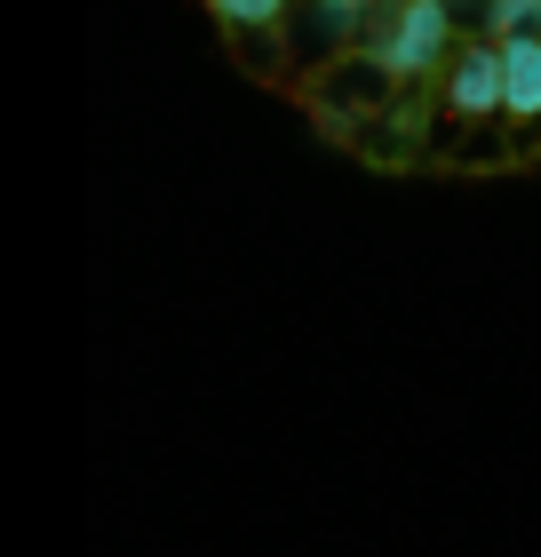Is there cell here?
Here are the masks:
<instances>
[{"mask_svg": "<svg viewBox=\"0 0 541 557\" xmlns=\"http://www.w3.org/2000/svg\"><path fill=\"white\" fill-rule=\"evenodd\" d=\"M374 9L382 0H311V24L327 33V48H358V33H367Z\"/></svg>", "mask_w": 541, "mask_h": 557, "instance_id": "5", "label": "cell"}, {"mask_svg": "<svg viewBox=\"0 0 541 557\" xmlns=\"http://www.w3.org/2000/svg\"><path fill=\"white\" fill-rule=\"evenodd\" d=\"M208 9L231 24V33H263V24L287 16V0H208Z\"/></svg>", "mask_w": 541, "mask_h": 557, "instance_id": "6", "label": "cell"}, {"mask_svg": "<svg viewBox=\"0 0 541 557\" xmlns=\"http://www.w3.org/2000/svg\"><path fill=\"white\" fill-rule=\"evenodd\" d=\"M446 104L462 120H494L509 112V81H502V40H478V48H462L454 72H446Z\"/></svg>", "mask_w": 541, "mask_h": 557, "instance_id": "3", "label": "cell"}, {"mask_svg": "<svg viewBox=\"0 0 541 557\" xmlns=\"http://www.w3.org/2000/svg\"><path fill=\"white\" fill-rule=\"evenodd\" d=\"M485 33H541V0H485Z\"/></svg>", "mask_w": 541, "mask_h": 557, "instance_id": "7", "label": "cell"}, {"mask_svg": "<svg viewBox=\"0 0 541 557\" xmlns=\"http://www.w3.org/2000/svg\"><path fill=\"white\" fill-rule=\"evenodd\" d=\"M502 81L509 120H541V33H502Z\"/></svg>", "mask_w": 541, "mask_h": 557, "instance_id": "4", "label": "cell"}, {"mask_svg": "<svg viewBox=\"0 0 541 557\" xmlns=\"http://www.w3.org/2000/svg\"><path fill=\"white\" fill-rule=\"evenodd\" d=\"M446 40H454V0H398L391 24L374 33V48L391 57L398 81H422V72L446 57Z\"/></svg>", "mask_w": 541, "mask_h": 557, "instance_id": "1", "label": "cell"}, {"mask_svg": "<svg viewBox=\"0 0 541 557\" xmlns=\"http://www.w3.org/2000/svg\"><path fill=\"white\" fill-rule=\"evenodd\" d=\"M391 81H398V72H391L382 48H374V57H367V48H343V57L319 72V112H327V120L382 112V104H391Z\"/></svg>", "mask_w": 541, "mask_h": 557, "instance_id": "2", "label": "cell"}]
</instances>
